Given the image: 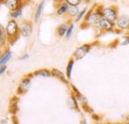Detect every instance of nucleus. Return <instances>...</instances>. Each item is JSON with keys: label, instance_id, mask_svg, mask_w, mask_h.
I'll use <instances>...</instances> for the list:
<instances>
[{"label": "nucleus", "instance_id": "c756f323", "mask_svg": "<svg viewBox=\"0 0 129 124\" xmlns=\"http://www.w3.org/2000/svg\"><path fill=\"white\" fill-rule=\"evenodd\" d=\"M7 71V65L6 66H0V76H2L3 74H5Z\"/></svg>", "mask_w": 129, "mask_h": 124}, {"label": "nucleus", "instance_id": "393cba45", "mask_svg": "<svg viewBox=\"0 0 129 124\" xmlns=\"http://www.w3.org/2000/svg\"><path fill=\"white\" fill-rule=\"evenodd\" d=\"M119 45L120 46H127L129 45V34H125L122 36L121 40H119Z\"/></svg>", "mask_w": 129, "mask_h": 124}, {"label": "nucleus", "instance_id": "4c0bfd02", "mask_svg": "<svg viewBox=\"0 0 129 124\" xmlns=\"http://www.w3.org/2000/svg\"><path fill=\"white\" fill-rule=\"evenodd\" d=\"M0 54H1V52H0Z\"/></svg>", "mask_w": 129, "mask_h": 124}, {"label": "nucleus", "instance_id": "b1692460", "mask_svg": "<svg viewBox=\"0 0 129 124\" xmlns=\"http://www.w3.org/2000/svg\"><path fill=\"white\" fill-rule=\"evenodd\" d=\"M88 9H89V7H88V6H84L81 11H80V13H79L78 17L75 19V23H81V21L84 19V17H85V15H86V13H87Z\"/></svg>", "mask_w": 129, "mask_h": 124}, {"label": "nucleus", "instance_id": "7c9ffc66", "mask_svg": "<svg viewBox=\"0 0 129 124\" xmlns=\"http://www.w3.org/2000/svg\"><path fill=\"white\" fill-rule=\"evenodd\" d=\"M0 124H9V118H2L0 120Z\"/></svg>", "mask_w": 129, "mask_h": 124}, {"label": "nucleus", "instance_id": "473e14b6", "mask_svg": "<svg viewBox=\"0 0 129 124\" xmlns=\"http://www.w3.org/2000/svg\"><path fill=\"white\" fill-rule=\"evenodd\" d=\"M102 124H121L120 122H110V121H106V122H104V123Z\"/></svg>", "mask_w": 129, "mask_h": 124}, {"label": "nucleus", "instance_id": "2f4dec72", "mask_svg": "<svg viewBox=\"0 0 129 124\" xmlns=\"http://www.w3.org/2000/svg\"><path fill=\"white\" fill-rule=\"evenodd\" d=\"M81 124H87V120H86L85 117H82V119H81Z\"/></svg>", "mask_w": 129, "mask_h": 124}, {"label": "nucleus", "instance_id": "bb28decb", "mask_svg": "<svg viewBox=\"0 0 129 124\" xmlns=\"http://www.w3.org/2000/svg\"><path fill=\"white\" fill-rule=\"evenodd\" d=\"M91 118H92V120H93L95 123H99V122L102 120V117H101L100 115L96 114V113H93V114H91Z\"/></svg>", "mask_w": 129, "mask_h": 124}, {"label": "nucleus", "instance_id": "0eeeda50", "mask_svg": "<svg viewBox=\"0 0 129 124\" xmlns=\"http://www.w3.org/2000/svg\"><path fill=\"white\" fill-rule=\"evenodd\" d=\"M31 80H32V78H30L28 75H26L25 77L22 78V79L19 81V84L16 88V94L18 96L24 95L29 91V89L31 87Z\"/></svg>", "mask_w": 129, "mask_h": 124}, {"label": "nucleus", "instance_id": "20e7f679", "mask_svg": "<svg viewBox=\"0 0 129 124\" xmlns=\"http://www.w3.org/2000/svg\"><path fill=\"white\" fill-rule=\"evenodd\" d=\"M96 44V42H94V43H86V44H83V45H81V46L78 47L76 50H75V52L73 53V59L75 60V61H80V60H82L89 52H90V50L92 49V47L94 46Z\"/></svg>", "mask_w": 129, "mask_h": 124}, {"label": "nucleus", "instance_id": "9b49d317", "mask_svg": "<svg viewBox=\"0 0 129 124\" xmlns=\"http://www.w3.org/2000/svg\"><path fill=\"white\" fill-rule=\"evenodd\" d=\"M45 4H46V1L41 0L39 2V4L37 5V7L34 11V15H33V22L34 23H38L40 21V19L42 18L43 13H44V9H45Z\"/></svg>", "mask_w": 129, "mask_h": 124}, {"label": "nucleus", "instance_id": "f257e3e1", "mask_svg": "<svg viewBox=\"0 0 129 124\" xmlns=\"http://www.w3.org/2000/svg\"><path fill=\"white\" fill-rule=\"evenodd\" d=\"M101 13V5L93 4L87 11L84 19L82 20V24L81 25V28H87L90 26L95 27L98 23V21L102 18Z\"/></svg>", "mask_w": 129, "mask_h": 124}, {"label": "nucleus", "instance_id": "f704fd0d", "mask_svg": "<svg viewBox=\"0 0 129 124\" xmlns=\"http://www.w3.org/2000/svg\"><path fill=\"white\" fill-rule=\"evenodd\" d=\"M125 119L126 120H129V112L127 113V115H126V117H125Z\"/></svg>", "mask_w": 129, "mask_h": 124}, {"label": "nucleus", "instance_id": "39448f33", "mask_svg": "<svg viewBox=\"0 0 129 124\" xmlns=\"http://www.w3.org/2000/svg\"><path fill=\"white\" fill-rule=\"evenodd\" d=\"M95 28L100 33H111V32L114 33L115 29H116L115 28V23L108 20V19H106V18H104V17H102L98 21Z\"/></svg>", "mask_w": 129, "mask_h": 124}, {"label": "nucleus", "instance_id": "cd10ccee", "mask_svg": "<svg viewBox=\"0 0 129 124\" xmlns=\"http://www.w3.org/2000/svg\"><path fill=\"white\" fill-rule=\"evenodd\" d=\"M29 58H30V55H29L28 53H24L22 56H20L19 60H21V61H26V60H28Z\"/></svg>", "mask_w": 129, "mask_h": 124}, {"label": "nucleus", "instance_id": "72a5a7b5", "mask_svg": "<svg viewBox=\"0 0 129 124\" xmlns=\"http://www.w3.org/2000/svg\"><path fill=\"white\" fill-rule=\"evenodd\" d=\"M120 123L121 124H129V120H126V119H125L124 121H122V122H120Z\"/></svg>", "mask_w": 129, "mask_h": 124}, {"label": "nucleus", "instance_id": "9d476101", "mask_svg": "<svg viewBox=\"0 0 129 124\" xmlns=\"http://www.w3.org/2000/svg\"><path fill=\"white\" fill-rule=\"evenodd\" d=\"M19 101L20 98L18 95H13L10 99H9V106H8V112L11 115H16L19 112Z\"/></svg>", "mask_w": 129, "mask_h": 124}, {"label": "nucleus", "instance_id": "4468645a", "mask_svg": "<svg viewBox=\"0 0 129 124\" xmlns=\"http://www.w3.org/2000/svg\"><path fill=\"white\" fill-rule=\"evenodd\" d=\"M51 73H52V77H53V78H56L57 79L61 80V81H62L63 83H64L66 85H70L69 79L67 78L66 74H64L61 70L54 68V69H52V70H51Z\"/></svg>", "mask_w": 129, "mask_h": 124}, {"label": "nucleus", "instance_id": "f8f14e48", "mask_svg": "<svg viewBox=\"0 0 129 124\" xmlns=\"http://www.w3.org/2000/svg\"><path fill=\"white\" fill-rule=\"evenodd\" d=\"M4 6H6L9 11H15L22 6H25L26 3L23 2V0H4Z\"/></svg>", "mask_w": 129, "mask_h": 124}, {"label": "nucleus", "instance_id": "aec40b11", "mask_svg": "<svg viewBox=\"0 0 129 124\" xmlns=\"http://www.w3.org/2000/svg\"><path fill=\"white\" fill-rule=\"evenodd\" d=\"M75 63L76 61L71 58L69 60V62L67 64V67H66V76H67V78L70 80L72 78V75H73V70H74V67H75Z\"/></svg>", "mask_w": 129, "mask_h": 124}, {"label": "nucleus", "instance_id": "6ab92c4d", "mask_svg": "<svg viewBox=\"0 0 129 124\" xmlns=\"http://www.w3.org/2000/svg\"><path fill=\"white\" fill-rule=\"evenodd\" d=\"M70 103H71V106H72V108L74 109V110H76L77 112H81V104H80V102L78 101V99H77V97H76V95L74 94L73 92H71V95H70Z\"/></svg>", "mask_w": 129, "mask_h": 124}, {"label": "nucleus", "instance_id": "4be33fe9", "mask_svg": "<svg viewBox=\"0 0 129 124\" xmlns=\"http://www.w3.org/2000/svg\"><path fill=\"white\" fill-rule=\"evenodd\" d=\"M74 30H75V21L69 20V21H68V30H67L66 36H64L66 40H70V39H71V37L73 36Z\"/></svg>", "mask_w": 129, "mask_h": 124}, {"label": "nucleus", "instance_id": "423d86ee", "mask_svg": "<svg viewBox=\"0 0 129 124\" xmlns=\"http://www.w3.org/2000/svg\"><path fill=\"white\" fill-rule=\"evenodd\" d=\"M101 13L102 16L112 22H115L116 19L119 16V11L118 8L114 5H110V6H103L101 5Z\"/></svg>", "mask_w": 129, "mask_h": 124}, {"label": "nucleus", "instance_id": "e433bc0d", "mask_svg": "<svg viewBox=\"0 0 129 124\" xmlns=\"http://www.w3.org/2000/svg\"><path fill=\"white\" fill-rule=\"evenodd\" d=\"M4 3V0H0V4H3Z\"/></svg>", "mask_w": 129, "mask_h": 124}, {"label": "nucleus", "instance_id": "7ed1b4c3", "mask_svg": "<svg viewBox=\"0 0 129 124\" xmlns=\"http://www.w3.org/2000/svg\"><path fill=\"white\" fill-rule=\"evenodd\" d=\"M70 87H71V90H72V92L74 93L75 95H76V97H77V99H78V101L80 102V104H81V109L84 111V112H86V113H88V114H93L94 113V111H93V109L91 108L90 106H89V104H88V101H87V98L82 94V93L77 88V86L76 85H74V84H72V83H70Z\"/></svg>", "mask_w": 129, "mask_h": 124}, {"label": "nucleus", "instance_id": "f3484780", "mask_svg": "<svg viewBox=\"0 0 129 124\" xmlns=\"http://www.w3.org/2000/svg\"><path fill=\"white\" fill-rule=\"evenodd\" d=\"M32 74H33V77H34V78H49L52 77L51 70H48V69H40V70H37V71L33 72Z\"/></svg>", "mask_w": 129, "mask_h": 124}, {"label": "nucleus", "instance_id": "1a4fd4ad", "mask_svg": "<svg viewBox=\"0 0 129 124\" xmlns=\"http://www.w3.org/2000/svg\"><path fill=\"white\" fill-rule=\"evenodd\" d=\"M20 35L23 38H29L33 33V23L29 20H23L19 23Z\"/></svg>", "mask_w": 129, "mask_h": 124}, {"label": "nucleus", "instance_id": "5701e85b", "mask_svg": "<svg viewBox=\"0 0 129 124\" xmlns=\"http://www.w3.org/2000/svg\"><path fill=\"white\" fill-rule=\"evenodd\" d=\"M23 8H24V6L20 7L19 9H17L15 11H10V12H9V17H10V19H14V20L20 19V18L23 16Z\"/></svg>", "mask_w": 129, "mask_h": 124}, {"label": "nucleus", "instance_id": "58836bf2", "mask_svg": "<svg viewBox=\"0 0 129 124\" xmlns=\"http://www.w3.org/2000/svg\"><path fill=\"white\" fill-rule=\"evenodd\" d=\"M128 34H129V33H128Z\"/></svg>", "mask_w": 129, "mask_h": 124}, {"label": "nucleus", "instance_id": "a878e982", "mask_svg": "<svg viewBox=\"0 0 129 124\" xmlns=\"http://www.w3.org/2000/svg\"><path fill=\"white\" fill-rule=\"evenodd\" d=\"M64 1L71 6H79L83 0H64Z\"/></svg>", "mask_w": 129, "mask_h": 124}, {"label": "nucleus", "instance_id": "2eb2a0df", "mask_svg": "<svg viewBox=\"0 0 129 124\" xmlns=\"http://www.w3.org/2000/svg\"><path fill=\"white\" fill-rule=\"evenodd\" d=\"M7 45L9 44H8V38L5 31V27L0 23V52L5 50L8 47Z\"/></svg>", "mask_w": 129, "mask_h": 124}, {"label": "nucleus", "instance_id": "412c9836", "mask_svg": "<svg viewBox=\"0 0 129 124\" xmlns=\"http://www.w3.org/2000/svg\"><path fill=\"white\" fill-rule=\"evenodd\" d=\"M68 30V22H64V23H61L57 28H56V34L58 37L60 38H63L66 36V33Z\"/></svg>", "mask_w": 129, "mask_h": 124}, {"label": "nucleus", "instance_id": "c85d7f7f", "mask_svg": "<svg viewBox=\"0 0 129 124\" xmlns=\"http://www.w3.org/2000/svg\"><path fill=\"white\" fill-rule=\"evenodd\" d=\"M11 124H19V120L16 115H11Z\"/></svg>", "mask_w": 129, "mask_h": 124}, {"label": "nucleus", "instance_id": "a211bd4d", "mask_svg": "<svg viewBox=\"0 0 129 124\" xmlns=\"http://www.w3.org/2000/svg\"><path fill=\"white\" fill-rule=\"evenodd\" d=\"M80 9H79V6H69V10H68V13H67V16L70 20H73L75 21V19L78 17L79 13H80Z\"/></svg>", "mask_w": 129, "mask_h": 124}, {"label": "nucleus", "instance_id": "6e6552de", "mask_svg": "<svg viewBox=\"0 0 129 124\" xmlns=\"http://www.w3.org/2000/svg\"><path fill=\"white\" fill-rule=\"evenodd\" d=\"M115 23V28L121 32H124L126 34L129 33V16L125 14H121L118 16L116 19Z\"/></svg>", "mask_w": 129, "mask_h": 124}, {"label": "nucleus", "instance_id": "c9c22d12", "mask_svg": "<svg viewBox=\"0 0 129 124\" xmlns=\"http://www.w3.org/2000/svg\"><path fill=\"white\" fill-rule=\"evenodd\" d=\"M29 1H30V0H23V2H24V3H26V4H27Z\"/></svg>", "mask_w": 129, "mask_h": 124}, {"label": "nucleus", "instance_id": "dca6fc26", "mask_svg": "<svg viewBox=\"0 0 129 124\" xmlns=\"http://www.w3.org/2000/svg\"><path fill=\"white\" fill-rule=\"evenodd\" d=\"M69 4L67 2H61L59 5L56 6V15L59 16V17H62V16L66 15L68 13V10H69Z\"/></svg>", "mask_w": 129, "mask_h": 124}, {"label": "nucleus", "instance_id": "ddd939ff", "mask_svg": "<svg viewBox=\"0 0 129 124\" xmlns=\"http://www.w3.org/2000/svg\"><path fill=\"white\" fill-rule=\"evenodd\" d=\"M12 55H13V53L9 47H7L5 50H3L0 54V66H6L12 59Z\"/></svg>", "mask_w": 129, "mask_h": 124}, {"label": "nucleus", "instance_id": "f03ea898", "mask_svg": "<svg viewBox=\"0 0 129 124\" xmlns=\"http://www.w3.org/2000/svg\"><path fill=\"white\" fill-rule=\"evenodd\" d=\"M5 31L7 34L9 45H14L19 40V37L21 36L19 23L17 22V20H14V19L8 20V22L6 23V26H5Z\"/></svg>", "mask_w": 129, "mask_h": 124}]
</instances>
